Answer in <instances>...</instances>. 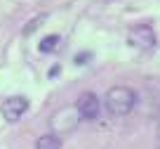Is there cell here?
<instances>
[{
	"mask_svg": "<svg viewBox=\"0 0 160 149\" xmlns=\"http://www.w3.org/2000/svg\"><path fill=\"white\" fill-rule=\"evenodd\" d=\"M61 43V36H57V33H52V36H47V38H42L40 40V52H45V55H50V52H54L57 50V45Z\"/></svg>",
	"mask_w": 160,
	"mask_h": 149,
	"instance_id": "cell-7",
	"label": "cell"
},
{
	"mask_svg": "<svg viewBox=\"0 0 160 149\" xmlns=\"http://www.w3.org/2000/svg\"><path fill=\"white\" fill-rule=\"evenodd\" d=\"M134 104H137V95H134V90L127 88V85H115L104 97V107L108 109V114H113V116L132 114Z\"/></svg>",
	"mask_w": 160,
	"mask_h": 149,
	"instance_id": "cell-1",
	"label": "cell"
},
{
	"mask_svg": "<svg viewBox=\"0 0 160 149\" xmlns=\"http://www.w3.org/2000/svg\"><path fill=\"white\" fill-rule=\"evenodd\" d=\"M78 123H80V114H78L75 107H64V109H59L50 119V125L57 133H71Z\"/></svg>",
	"mask_w": 160,
	"mask_h": 149,
	"instance_id": "cell-2",
	"label": "cell"
},
{
	"mask_svg": "<svg viewBox=\"0 0 160 149\" xmlns=\"http://www.w3.org/2000/svg\"><path fill=\"white\" fill-rule=\"evenodd\" d=\"M45 21H47V14H35V17H33V19H31V21H28V24H26V26H24V31H21V33H24V36H33V33H35V31H38V29H40V26L45 24Z\"/></svg>",
	"mask_w": 160,
	"mask_h": 149,
	"instance_id": "cell-8",
	"label": "cell"
},
{
	"mask_svg": "<svg viewBox=\"0 0 160 149\" xmlns=\"http://www.w3.org/2000/svg\"><path fill=\"white\" fill-rule=\"evenodd\" d=\"M26 109H28V99L19 97V95L7 97L5 102H2V116H5V121H10V123H17V121L26 114Z\"/></svg>",
	"mask_w": 160,
	"mask_h": 149,
	"instance_id": "cell-4",
	"label": "cell"
},
{
	"mask_svg": "<svg viewBox=\"0 0 160 149\" xmlns=\"http://www.w3.org/2000/svg\"><path fill=\"white\" fill-rule=\"evenodd\" d=\"M130 43L139 50H153L155 47V31L151 29L148 24H141V26H134L130 31Z\"/></svg>",
	"mask_w": 160,
	"mask_h": 149,
	"instance_id": "cell-5",
	"label": "cell"
},
{
	"mask_svg": "<svg viewBox=\"0 0 160 149\" xmlns=\"http://www.w3.org/2000/svg\"><path fill=\"white\" fill-rule=\"evenodd\" d=\"M35 149H61V140L57 135H42L35 140Z\"/></svg>",
	"mask_w": 160,
	"mask_h": 149,
	"instance_id": "cell-6",
	"label": "cell"
},
{
	"mask_svg": "<svg viewBox=\"0 0 160 149\" xmlns=\"http://www.w3.org/2000/svg\"><path fill=\"white\" fill-rule=\"evenodd\" d=\"M75 109H78V114H80V119H85V121H94L97 116H99V111H101V102H99V97H97L94 92H82L78 97V102H75Z\"/></svg>",
	"mask_w": 160,
	"mask_h": 149,
	"instance_id": "cell-3",
	"label": "cell"
},
{
	"mask_svg": "<svg viewBox=\"0 0 160 149\" xmlns=\"http://www.w3.org/2000/svg\"><path fill=\"white\" fill-rule=\"evenodd\" d=\"M155 149H160V123L155 125Z\"/></svg>",
	"mask_w": 160,
	"mask_h": 149,
	"instance_id": "cell-9",
	"label": "cell"
}]
</instances>
